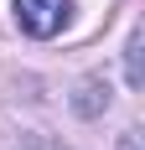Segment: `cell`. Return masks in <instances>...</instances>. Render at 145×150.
<instances>
[{"label": "cell", "instance_id": "7a4b0ae2", "mask_svg": "<svg viewBox=\"0 0 145 150\" xmlns=\"http://www.w3.org/2000/svg\"><path fill=\"white\" fill-rule=\"evenodd\" d=\"M72 109H78L83 119H93L99 109H109V83H99V78H88L83 88H78V98H72Z\"/></svg>", "mask_w": 145, "mask_h": 150}, {"label": "cell", "instance_id": "6da1fadb", "mask_svg": "<svg viewBox=\"0 0 145 150\" xmlns=\"http://www.w3.org/2000/svg\"><path fill=\"white\" fill-rule=\"evenodd\" d=\"M62 21H68V0H16V26L36 42L57 36Z\"/></svg>", "mask_w": 145, "mask_h": 150}, {"label": "cell", "instance_id": "277c9868", "mask_svg": "<svg viewBox=\"0 0 145 150\" xmlns=\"http://www.w3.org/2000/svg\"><path fill=\"white\" fill-rule=\"evenodd\" d=\"M16 150H62L57 140H26V145H16Z\"/></svg>", "mask_w": 145, "mask_h": 150}, {"label": "cell", "instance_id": "3957f363", "mask_svg": "<svg viewBox=\"0 0 145 150\" xmlns=\"http://www.w3.org/2000/svg\"><path fill=\"white\" fill-rule=\"evenodd\" d=\"M140 42H145V36L135 31L130 47H124V78H130V88H140Z\"/></svg>", "mask_w": 145, "mask_h": 150}, {"label": "cell", "instance_id": "5b68a950", "mask_svg": "<svg viewBox=\"0 0 145 150\" xmlns=\"http://www.w3.org/2000/svg\"><path fill=\"white\" fill-rule=\"evenodd\" d=\"M119 150H140V140H135V135H124V140H119Z\"/></svg>", "mask_w": 145, "mask_h": 150}]
</instances>
